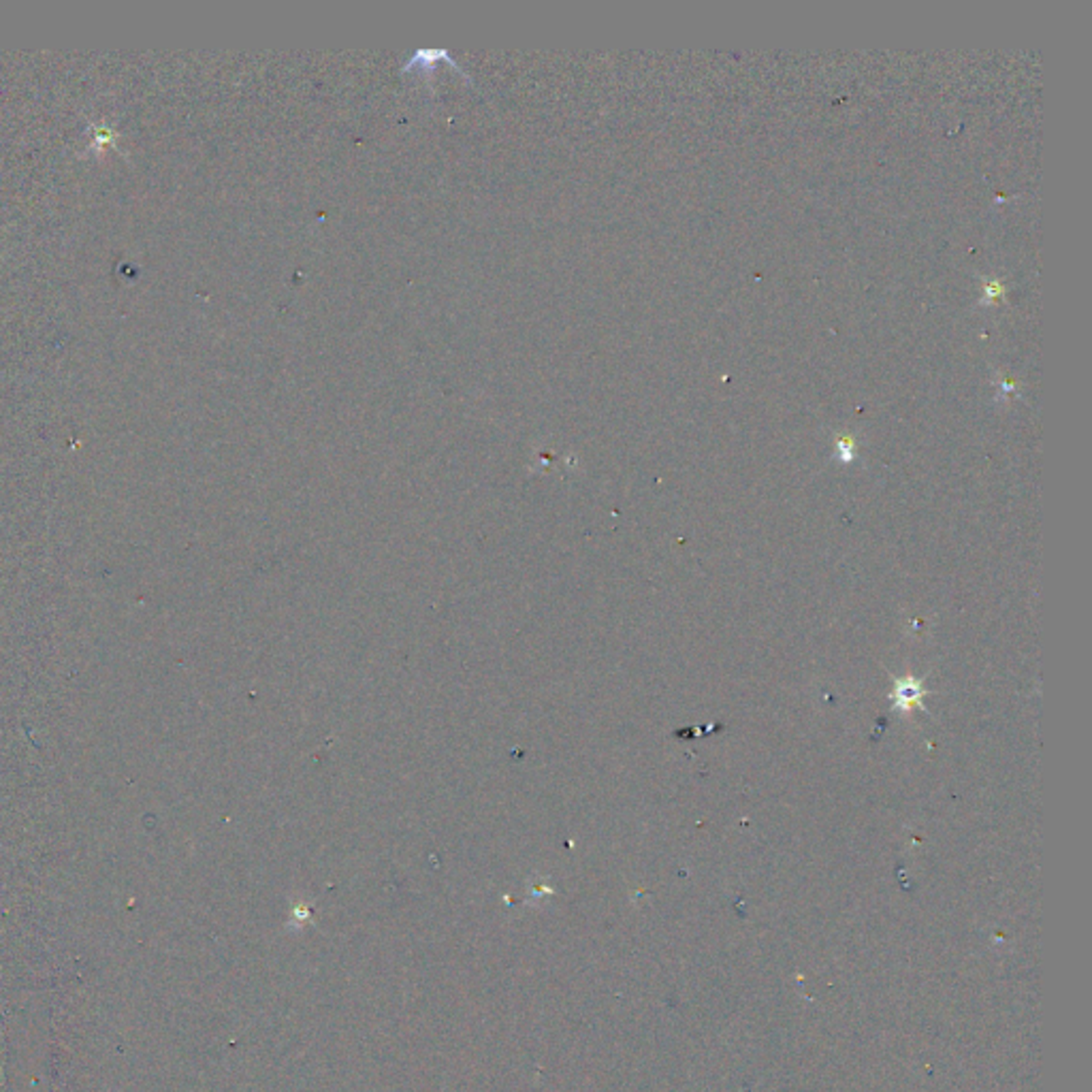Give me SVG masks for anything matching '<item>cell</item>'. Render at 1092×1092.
Listing matches in <instances>:
<instances>
[{"mask_svg": "<svg viewBox=\"0 0 1092 1092\" xmlns=\"http://www.w3.org/2000/svg\"><path fill=\"white\" fill-rule=\"evenodd\" d=\"M924 696V689H921V682L916 681V678L907 677L898 681L896 692H894V704H896L898 711H911V707H916L920 702V697Z\"/></svg>", "mask_w": 1092, "mask_h": 1092, "instance_id": "obj_1", "label": "cell"}]
</instances>
